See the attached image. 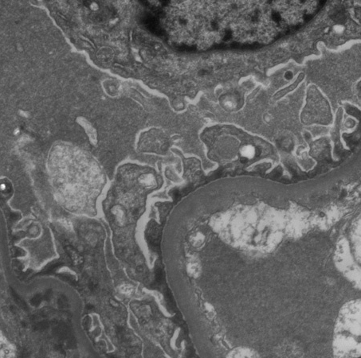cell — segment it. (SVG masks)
Returning <instances> with one entry per match:
<instances>
[{
  "label": "cell",
  "instance_id": "cell-7",
  "mask_svg": "<svg viewBox=\"0 0 361 358\" xmlns=\"http://www.w3.org/2000/svg\"><path fill=\"white\" fill-rule=\"evenodd\" d=\"M41 300H42V297H41L40 295H38L34 296V297L32 298L31 304L32 305H34V306H37V305H38V304L40 303Z\"/></svg>",
  "mask_w": 361,
  "mask_h": 358
},
{
  "label": "cell",
  "instance_id": "cell-4",
  "mask_svg": "<svg viewBox=\"0 0 361 358\" xmlns=\"http://www.w3.org/2000/svg\"><path fill=\"white\" fill-rule=\"evenodd\" d=\"M241 155H243L244 157L247 158H252L255 154V151L254 148L252 146H246L243 148L241 149Z\"/></svg>",
  "mask_w": 361,
  "mask_h": 358
},
{
  "label": "cell",
  "instance_id": "cell-3",
  "mask_svg": "<svg viewBox=\"0 0 361 358\" xmlns=\"http://www.w3.org/2000/svg\"><path fill=\"white\" fill-rule=\"evenodd\" d=\"M304 73H300L299 74V76L297 77V78L296 79V80L293 83V84H291L290 85H289L288 87H286V88H283V89H281V90L278 91V92L276 93L274 96H273V99L274 100H279V99L282 98V97H284V96H286L287 93H289V92H292L293 90H294L295 88H297L298 86V84H299V83H300L301 80H302L303 79H304Z\"/></svg>",
  "mask_w": 361,
  "mask_h": 358
},
{
  "label": "cell",
  "instance_id": "cell-6",
  "mask_svg": "<svg viewBox=\"0 0 361 358\" xmlns=\"http://www.w3.org/2000/svg\"><path fill=\"white\" fill-rule=\"evenodd\" d=\"M120 291L122 293L125 294V295H129V294L132 293V287L128 286V285H124V286H122L120 287Z\"/></svg>",
  "mask_w": 361,
  "mask_h": 358
},
{
  "label": "cell",
  "instance_id": "cell-2",
  "mask_svg": "<svg viewBox=\"0 0 361 358\" xmlns=\"http://www.w3.org/2000/svg\"><path fill=\"white\" fill-rule=\"evenodd\" d=\"M332 113L328 103L314 86H310L307 93L306 104L301 114V121L305 124H330Z\"/></svg>",
  "mask_w": 361,
  "mask_h": 358
},
{
  "label": "cell",
  "instance_id": "cell-5",
  "mask_svg": "<svg viewBox=\"0 0 361 358\" xmlns=\"http://www.w3.org/2000/svg\"><path fill=\"white\" fill-rule=\"evenodd\" d=\"M11 294H12V296H13V298H14V299H15V301L16 302V303L19 305V307H21L22 309H23V310H26L27 306H26V304L25 303V302L23 301L21 298L19 297V296L17 294L15 293L14 291H11Z\"/></svg>",
  "mask_w": 361,
  "mask_h": 358
},
{
  "label": "cell",
  "instance_id": "cell-1",
  "mask_svg": "<svg viewBox=\"0 0 361 358\" xmlns=\"http://www.w3.org/2000/svg\"><path fill=\"white\" fill-rule=\"evenodd\" d=\"M56 182L69 188L82 187L89 200L103 186L104 176L97 163L89 155L70 147H58L52 156Z\"/></svg>",
  "mask_w": 361,
  "mask_h": 358
}]
</instances>
